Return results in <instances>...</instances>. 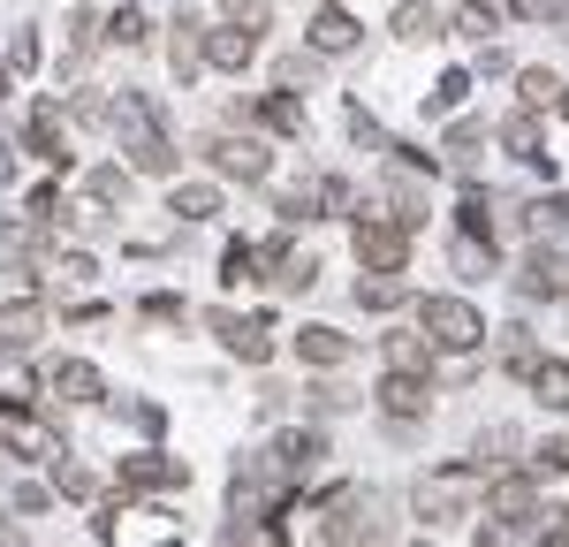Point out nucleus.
<instances>
[{
    "label": "nucleus",
    "instance_id": "obj_1",
    "mask_svg": "<svg viewBox=\"0 0 569 547\" xmlns=\"http://www.w3.org/2000/svg\"><path fill=\"white\" fill-rule=\"evenodd\" d=\"M410 501H418V517H426V525H463V517H479V501H486V471L471 464V456L426 464V471H418V487H410Z\"/></svg>",
    "mask_w": 569,
    "mask_h": 547
},
{
    "label": "nucleus",
    "instance_id": "obj_2",
    "mask_svg": "<svg viewBox=\"0 0 569 547\" xmlns=\"http://www.w3.org/2000/svg\"><path fill=\"white\" fill-rule=\"evenodd\" d=\"M410 312H418V335L433 342V358H471V350H486V312L471 297L433 289V297H418Z\"/></svg>",
    "mask_w": 569,
    "mask_h": 547
},
{
    "label": "nucleus",
    "instance_id": "obj_3",
    "mask_svg": "<svg viewBox=\"0 0 569 547\" xmlns=\"http://www.w3.org/2000/svg\"><path fill=\"white\" fill-rule=\"evenodd\" d=\"M410 251H418V236H410V228H395L380 206H357V221H350V259H357L365 274H395V281H402V274H410Z\"/></svg>",
    "mask_w": 569,
    "mask_h": 547
},
{
    "label": "nucleus",
    "instance_id": "obj_4",
    "mask_svg": "<svg viewBox=\"0 0 569 547\" xmlns=\"http://www.w3.org/2000/svg\"><path fill=\"white\" fill-rule=\"evenodd\" d=\"M206 168H213V182H266L273 176V145L259 130H213L206 137Z\"/></svg>",
    "mask_w": 569,
    "mask_h": 547
},
{
    "label": "nucleus",
    "instance_id": "obj_5",
    "mask_svg": "<svg viewBox=\"0 0 569 547\" xmlns=\"http://www.w3.org/2000/svg\"><path fill=\"white\" fill-rule=\"evenodd\" d=\"M176 487H190V464L168 449H130L122 464H114V495L137 501V495H176Z\"/></svg>",
    "mask_w": 569,
    "mask_h": 547
},
{
    "label": "nucleus",
    "instance_id": "obj_6",
    "mask_svg": "<svg viewBox=\"0 0 569 547\" xmlns=\"http://www.w3.org/2000/svg\"><path fill=\"white\" fill-rule=\"evenodd\" d=\"M259 53H266V23H206V69L213 77H251L259 69Z\"/></svg>",
    "mask_w": 569,
    "mask_h": 547
},
{
    "label": "nucleus",
    "instance_id": "obj_7",
    "mask_svg": "<svg viewBox=\"0 0 569 547\" xmlns=\"http://www.w3.org/2000/svg\"><path fill=\"white\" fill-rule=\"evenodd\" d=\"M107 137H122V152H137V145H152V137H168V107L152 99V91H114L107 99Z\"/></svg>",
    "mask_w": 569,
    "mask_h": 547
},
{
    "label": "nucleus",
    "instance_id": "obj_8",
    "mask_svg": "<svg viewBox=\"0 0 569 547\" xmlns=\"http://www.w3.org/2000/svg\"><path fill=\"white\" fill-rule=\"evenodd\" d=\"M486 517H493L501 533H531V525H539V479H531V471H493V479H486Z\"/></svg>",
    "mask_w": 569,
    "mask_h": 547
},
{
    "label": "nucleus",
    "instance_id": "obj_9",
    "mask_svg": "<svg viewBox=\"0 0 569 547\" xmlns=\"http://www.w3.org/2000/svg\"><path fill=\"white\" fill-rule=\"evenodd\" d=\"M517 297H531V305H569V251L525 243V259H517Z\"/></svg>",
    "mask_w": 569,
    "mask_h": 547
},
{
    "label": "nucleus",
    "instance_id": "obj_10",
    "mask_svg": "<svg viewBox=\"0 0 569 547\" xmlns=\"http://www.w3.org/2000/svg\"><path fill=\"white\" fill-rule=\"evenodd\" d=\"M206 327L220 335V350H228L236 365H273V327H266V319H243L236 305H213Z\"/></svg>",
    "mask_w": 569,
    "mask_h": 547
},
{
    "label": "nucleus",
    "instance_id": "obj_11",
    "mask_svg": "<svg viewBox=\"0 0 569 547\" xmlns=\"http://www.w3.org/2000/svg\"><path fill=\"white\" fill-rule=\"evenodd\" d=\"M23 152L46 160L53 176H69L77 168V152H69V115H61V99H39L31 107V122H23Z\"/></svg>",
    "mask_w": 569,
    "mask_h": 547
},
{
    "label": "nucleus",
    "instance_id": "obj_12",
    "mask_svg": "<svg viewBox=\"0 0 569 547\" xmlns=\"http://www.w3.org/2000/svg\"><path fill=\"white\" fill-rule=\"evenodd\" d=\"M372 540H380L372 495H357V487H335V501H327V547H372Z\"/></svg>",
    "mask_w": 569,
    "mask_h": 547
},
{
    "label": "nucleus",
    "instance_id": "obj_13",
    "mask_svg": "<svg viewBox=\"0 0 569 547\" xmlns=\"http://www.w3.org/2000/svg\"><path fill=\"white\" fill-rule=\"evenodd\" d=\"M372 404H380V418H388V426H418V418L433 410V380H418V372H380Z\"/></svg>",
    "mask_w": 569,
    "mask_h": 547
},
{
    "label": "nucleus",
    "instance_id": "obj_14",
    "mask_svg": "<svg viewBox=\"0 0 569 547\" xmlns=\"http://www.w3.org/2000/svg\"><path fill=\"white\" fill-rule=\"evenodd\" d=\"M46 396L91 410V404H107V372H99L91 358H53V365H46Z\"/></svg>",
    "mask_w": 569,
    "mask_h": 547
},
{
    "label": "nucleus",
    "instance_id": "obj_15",
    "mask_svg": "<svg viewBox=\"0 0 569 547\" xmlns=\"http://www.w3.org/2000/svg\"><path fill=\"white\" fill-rule=\"evenodd\" d=\"M0 456H16V464H53V456H69L53 441V426L31 418V410H16V418H0Z\"/></svg>",
    "mask_w": 569,
    "mask_h": 547
},
{
    "label": "nucleus",
    "instance_id": "obj_16",
    "mask_svg": "<svg viewBox=\"0 0 569 547\" xmlns=\"http://www.w3.org/2000/svg\"><path fill=\"white\" fill-rule=\"evenodd\" d=\"M305 46L319 53V61H342V53H357V46H365V23H357L350 8H311Z\"/></svg>",
    "mask_w": 569,
    "mask_h": 547
},
{
    "label": "nucleus",
    "instance_id": "obj_17",
    "mask_svg": "<svg viewBox=\"0 0 569 547\" xmlns=\"http://www.w3.org/2000/svg\"><path fill=\"white\" fill-rule=\"evenodd\" d=\"M168 69H176L182 91L206 77V23H198L190 8H176V16H168Z\"/></svg>",
    "mask_w": 569,
    "mask_h": 547
},
{
    "label": "nucleus",
    "instance_id": "obj_18",
    "mask_svg": "<svg viewBox=\"0 0 569 547\" xmlns=\"http://www.w3.org/2000/svg\"><path fill=\"white\" fill-rule=\"evenodd\" d=\"M289 350H297V358L311 365V372H342V365H350V335H342V327H327V319H305V327H297V335H289Z\"/></svg>",
    "mask_w": 569,
    "mask_h": 547
},
{
    "label": "nucleus",
    "instance_id": "obj_19",
    "mask_svg": "<svg viewBox=\"0 0 569 547\" xmlns=\"http://www.w3.org/2000/svg\"><path fill=\"white\" fill-rule=\"evenodd\" d=\"M251 130L305 145V137H311V115H305V99H289V91H259V99H251Z\"/></svg>",
    "mask_w": 569,
    "mask_h": 547
},
{
    "label": "nucleus",
    "instance_id": "obj_20",
    "mask_svg": "<svg viewBox=\"0 0 569 547\" xmlns=\"http://www.w3.org/2000/svg\"><path fill=\"white\" fill-rule=\"evenodd\" d=\"M501 152H509V160H525V168H547V176H555V152H547V115H525V107H517V115L501 122Z\"/></svg>",
    "mask_w": 569,
    "mask_h": 547
},
{
    "label": "nucleus",
    "instance_id": "obj_21",
    "mask_svg": "<svg viewBox=\"0 0 569 547\" xmlns=\"http://www.w3.org/2000/svg\"><path fill=\"white\" fill-rule=\"evenodd\" d=\"M273 471H281V479H305L311 464H319V456H327V434H319V426H289V434H273Z\"/></svg>",
    "mask_w": 569,
    "mask_h": 547
},
{
    "label": "nucleus",
    "instance_id": "obj_22",
    "mask_svg": "<svg viewBox=\"0 0 569 547\" xmlns=\"http://www.w3.org/2000/svg\"><path fill=\"white\" fill-rule=\"evenodd\" d=\"M380 358H388V372H418V380H433V372H440L433 342H426L418 327H388V335H380Z\"/></svg>",
    "mask_w": 569,
    "mask_h": 547
},
{
    "label": "nucleus",
    "instance_id": "obj_23",
    "mask_svg": "<svg viewBox=\"0 0 569 547\" xmlns=\"http://www.w3.org/2000/svg\"><path fill=\"white\" fill-rule=\"evenodd\" d=\"M562 99H569V77H562V69H547V61L517 69V107H525V115H555Z\"/></svg>",
    "mask_w": 569,
    "mask_h": 547
},
{
    "label": "nucleus",
    "instance_id": "obj_24",
    "mask_svg": "<svg viewBox=\"0 0 569 547\" xmlns=\"http://www.w3.org/2000/svg\"><path fill=\"white\" fill-rule=\"evenodd\" d=\"M46 335V305H0V358H31Z\"/></svg>",
    "mask_w": 569,
    "mask_h": 547
},
{
    "label": "nucleus",
    "instance_id": "obj_25",
    "mask_svg": "<svg viewBox=\"0 0 569 547\" xmlns=\"http://www.w3.org/2000/svg\"><path fill=\"white\" fill-rule=\"evenodd\" d=\"M130 190H137V176L122 168V160H99L84 176V206L91 213H114V206H130Z\"/></svg>",
    "mask_w": 569,
    "mask_h": 547
},
{
    "label": "nucleus",
    "instance_id": "obj_26",
    "mask_svg": "<svg viewBox=\"0 0 569 547\" xmlns=\"http://www.w3.org/2000/svg\"><path fill=\"white\" fill-rule=\"evenodd\" d=\"M388 31H395L402 46H433V39H448V23H440L433 0H402V8L388 16Z\"/></svg>",
    "mask_w": 569,
    "mask_h": 547
},
{
    "label": "nucleus",
    "instance_id": "obj_27",
    "mask_svg": "<svg viewBox=\"0 0 569 547\" xmlns=\"http://www.w3.org/2000/svg\"><path fill=\"white\" fill-rule=\"evenodd\" d=\"M525 388H531V404H539V410H562V418H569V358H539L525 372Z\"/></svg>",
    "mask_w": 569,
    "mask_h": 547
},
{
    "label": "nucleus",
    "instance_id": "obj_28",
    "mask_svg": "<svg viewBox=\"0 0 569 547\" xmlns=\"http://www.w3.org/2000/svg\"><path fill=\"white\" fill-rule=\"evenodd\" d=\"M168 213H176V221H213V213H220V182L213 176L168 182Z\"/></svg>",
    "mask_w": 569,
    "mask_h": 547
},
{
    "label": "nucleus",
    "instance_id": "obj_29",
    "mask_svg": "<svg viewBox=\"0 0 569 547\" xmlns=\"http://www.w3.org/2000/svg\"><path fill=\"white\" fill-rule=\"evenodd\" d=\"M144 39H152V16L137 0H114L107 23H99V46H144Z\"/></svg>",
    "mask_w": 569,
    "mask_h": 547
},
{
    "label": "nucleus",
    "instance_id": "obj_30",
    "mask_svg": "<svg viewBox=\"0 0 569 547\" xmlns=\"http://www.w3.org/2000/svg\"><path fill=\"white\" fill-rule=\"evenodd\" d=\"M0 305H46L39 259H0Z\"/></svg>",
    "mask_w": 569,
    "mask_h": 547
},
{
    "label": "nucleus",
    "instance_id": "obj_31",
    "mask_svg": "<svg viewBox=\"0 0 569 547\" xmlns=\"http://www.w3.org/2000/svg\"><path fill=\"white\" fill-rule=\"evenodd\" d=\"M319 69H327V61H319L311 46H289V53H273V91H289V99H297L305 84H319Z\"/></svg>",
    "mask_w": 569,
    "mask_h": 547
},
{
    "label": "nucleus",
    "instance_id": "obj_32",
    "mask_svg": "<svg viewBox=\"0 0 569 547\" xmlns=\"http://www.w3.org/2000/svg\"><path fill=\"white\" fill-rule=\"evenodd\" d=\"M357 312H402V305H410V289H402V281H395V274H357Z\"/></svg>",
    "mask_w": 569,
    "mask_h": 547
},
{
    "label": "nucleus",
    "instance_id": "obj_33",
    "mask_svg": "<svg viewBox=\"0 0 569 547\" xmlns=\"http://www.w3.org/2000/svg\"><path fill=\"white\" fill-rule=\"evenodd\" d=\"M130 176L182 182V152H176V137H152V145H137V152H130Z\"/></svg>",
    "mask_w": 569,
    "mask_h": 547
},
{
    "label": "nucleus",
    "instance_id": "obj_34",
    "mask_svg": "<svg viewBox=\"0 0 569 547\" xmlns=\"http://www.w3.org/2000/svg\"><path fill=\"white\" fill-rule=\"evenodd\" d=\"M501 23H509L501 0H456V31H463V39H493Z\"/></svg>",
    "mask_w": 569,
    "mask_h": 547
},
{
    "label": "nucleus",
    "instance_id": "obj_35",
    "mask_svg": "<svg viewBox=\"0 0 569 547\" xmlns=\"http://www.w3.org/2000/svg\"><path fill=\"white\" fill-rule=\"evenodd\" d=\"M259 243H243V236H236V243H228V251H220V281H228V289H259Z\"/></svg>",
    "mask_w": 569,
    "mask_h": 547
},
{
    "label": "nucleus",
    "instance_id": "obj_36",
    "mask_svg": "<svg viewBox=\"0 0 569 547\" xmlns=\"http://www.w3.org/2000/svg\"><path fill=\"white\" fill-rule=\"evenodd\" d=\"M107 99H114V91L84 84V91H69V99H61V115H69L77 130H107Z\"/></svg>",
    "mask_w": 569,
    "mask_h": 547
},
{
    "label": "nucleus",
    "instance_id": "obj_37",
    "mask_svg": "<svg viewBox=\"0 0 569 547\" xmlns=\"http://www.w3.org/2000/svg\"><path fill=\"white\" fill-rule=\"evenodd\" d=\"M456 267H463V281H486V274H501V243H479V236H456Z\"/></svg>",
    "mask_w": 569,
    "mask_h": 547
},
{
    "label": "nucleus",
    "instance_id": "obj_38",
    "mask_svg": "<svg viewBox=\"0 0 569 547\" xmlns=\"http://www.w3.org/2000/svg\"><path fill=\"white\" fill-rule=\"evenodd\" d=\"M137 319H144V327H182L190 305H182L176 289H152V297H137Z\"/></svg>",
    "mask_w": 569,
    "mask_h": 547
},
{
    "label": "nucleus",
    "instance_id": "obj_39",
    "mask_svg": "<svg viewBox=\"0 0 569 547\" xmlns=\"http://www.w3.org/2000/svg\"><path fill=\"white\" fill-rule=\"evenodd\" d=\"M53 274H61L69 289H91V281H99V251H84V243H69V251L53 259Z\"/></svg>",
    "mask_w": 569,
    "mask_h": 547
},
{
    "label": "nucleus",
    "instance_id": "obj_40",
    "mask_svg": "<svg viewBox=\"0 0 569 547\" xmlns=\"http://www.w3.org/2000/svg\"><path fill=\"white\" fill-rule=\"evenodd\" d=\"M46 61V46H39V31H31V23H23V31H16V39H8V61H0V69H8V77H31V69H39Z\"/></svg>",
    "mask_w": 569,
    "mask_h": 547
},
{
    "label": "nucleus",
    "instance_id": "obj_41",
    "mask_svg": "<svg viewBox=\"0 0 569 547\" xmlns=\"http://www.w3.org/2000/svg\"><path fill=\"white\" fill-rule=\"evenodd\" d=\"M463 99H471V69H448L433 84V99H426V115H448V107H463Z\"/></svg>",
    "mask_w": 569,
    "mask_h": 547
},
{
    "label": "nucleus",
    "instance_id": "obj_42",
    "mask_svg": "<svg viewBox=\"0 0 569 547\" xmlns=\"http://www.w3.org/2000/svg\"><path fill=\"white\" fill-rule=\"evenodd\" d=\"M525 471H531V479H562V471H569V441H562V434H555V441H539Z\"/></svg>",
    "mask_w": 569,
    "mask_h": 547
},
{
    "label": "nucleus",
    "instance_id": "obj_43",
    "mask_svg": "<svg viewBox=\"0 0 569 547\" xmlns=\"http://www.w3.org/2000/svg\"><path fill=\"white\" fill-rule=\"evenodd\" d=\"M350 137H357V145H372V152H388V145H395V137L365 115V99H350Z\"/></svg>",
    "mask_w": 569,
    "mask_h": 547
},
{
    "label": "nucleus",
    "instance_id": "obj_44",
    "mask_svg": "<svg viewBox=\"0 0 569 547\" xmlns=\"http://www.w3.org/2000/svg\"><path fill=\"white\" fill-rule=\"evenodd\" d=\"M479 137H486V122H479V115H463V122H448V137H440V152H471Z\"/></svg>",
    "mask_w": 569,
    "mask_h": 547
},
{
    "label": "nucleus",
    "instance_id": "obj_45",
    "mask_svg": "<svg viewBox=\"0 0 569 547\" xmlns=\"http://www.w3.org/2000/svg\"><path fill=\"white\" fill-rule=\"evenodd\" d=\"M509 16H525V23H562V0H501Z\"/></svg>",
    "mask_w": 569,
    "mask_h": 547
},
{
    "label": "nucleus",
    "instance_id": "obj_46",
    "mask_svg": "<svg viewBox=\"0 0 569 547\" xmlns=\"http://www.w3.org/2000/svg\"><path fill=\"white\" fill-rule=\"evenodd\" d=\"M16 509H23V517H46V501H53V487H39V479H23V487H16Z\"/></svg>",
    "mask_w": 569,
    "mask_h": 547
},
{
    "label": "nucleus",
    "instance_id": "obj_47",
    "mask_svg": "<svg viewBox=\"0 0 569 547\" xmlns=\"http://www.w3.org/2000/svg\"><path fill=\"white\" fill-rule=\"evenodd\" d=\"M130 426H137V434H144V441H152V434L168 426V410H160V404H130Z\"/></svg>",
    "mask_w": 569,
    "mask_h": 547
},
{
    "label": "nucleus",
    "instance_id": "obj_48",
    "mask_svg": "<svg viewBox=\"0 0 569 547\" xmlns=\"http://www.w3.org/2000/svg\"><path fill=\"white\" fill-rule=\"evenodd\" d=\"M16 176H23V145H16V137H0V190H8Z\"/></svg>",
    "mask_w": 569,
    "mask_h": 547
},
{
    "label": "nucleus",
    "instance_id": "obj_49",
    "mask_svg": "<svg viewBox=\"0 0 569 547\" xmlns=\"http://www.w3.org/2000/svg\"><path fill=\"white\" fill-rule=\"evenodd\" d=\"M281 281H289V289H311V281H319V259H311V251H305V259H289Z\"/></svg>",
    "mask_w": 569,
    "mask_h": 547
},
{
    "label": "nucleus",
    "instance_id": "obj_50",
    "mask_svg": "<svg viewBox=\"0 0 569 547\" xmlns=\"http://www.w3.org/2000/svg\"><path fill=\"white\" fill-rule=\"evenodd\" d=\"M555 115H562V122H569V99H562V107H555Z\"/></svg>",
    "mask_w": 569,
    "mask_h": 547
},
{
    "label": "nucleus",
    "instance_id": "obj_51",
    "mask_svg": "<svg viewBox=\"0 0 569 547\" xmlns=\"http://www.w3.org/2000/svg\"><path fill=\"white\" fill-rule=\"evenodd\" d=\"M319 8H342V0H319Z\"/></svg>",
    "mask_w": 569,
    "mask_h": 547
},
{
    "label": "nucleus",
    "instance_id": "obj_52",
    "mask_svg": "<svg viewBox=\"0 0 569 547\" xmlns=\"http://www.w3.org/2000/svg\"><path fill=\"white\" fill-rule=\"evenodd\" d=\"M410 547H433V540H410Z\"/></svg>",
    "mask_w": 569,
    "mask_h": 547
},
{
    "label": "nucleus",
    "instance_id": "obj_53",
    "mask_svg": "<svg viewBox=\"0 0 569 547\" xmlns=\"http://www.w3.org/2000/svg\"><path fill=\"white\" fill-rule=\"evenodd\" d=\"M0 547H8V540H0Z\"/></svg>",
    "mask_w": 569,
    "mask_h": 547
}]
</instances>
